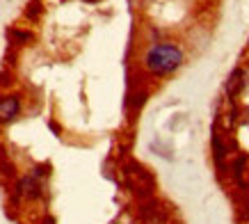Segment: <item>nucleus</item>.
Listing matches in <instances>:
<instances>
[{
    "label": "nucleus",
    "mask_w": 249,
    "mask_h": 224,
    "mask_svg": "<svg viewBox=\"0 0 249 224\" xmlns=\"http://www.w3.org/2000/svg\"><path fill=\"white\" fill-rule=\"evenodd\" d=\"M185 62V53L178 44H172V41H160V44H153L146 48L142 57V67L146 74L156 75V78H165V75H172L174 71H178Z\"/></svg>",
    "instance_id": "nucleus-1"
},
{
    "label": "nucleus",
    "mask_w": 249,
    "mask_h": 224,
    "mask_svg": "<svg viewBox=\"0 0 249 224\" xmlns=\"http://www.w3.org/2000/svg\"><path fill=\"white\" fill-rule=\"evenodd\" d=\"M48 165H37L35 169L23 174L16 181V197L25 199V202H37L46 192V179H48Z\"/></svg>",
    "instance_id": "nucleus-2"
},
{
    "label": "nucleus",
    "mask_w": 249,
    "mask_h": 224,
    "mask_svg": "<svg viewBox=\"0 0 249 224\" xmlns=\"http://www.w3.org/2000/svg\"><path fill=\"white\" fill-rule=\"evenodd\" d=\"M124 179H126L128 187L133 190V194H135L140 202L151 199L153 192H156L153 174L149 172L146 167H142L140 163H126V167H124Z\"/></svg>",
    "instance_id": "nucleus-3"
},
{
    "label": "nucleus",
    "mask_w": 249,
    "mask_h": 224,
    "mask_svg": "<svg viewBox=\"0 0 249 224\" xmlns=\"http://www.w3.org/2000/svg\"><path fill=\"white\" fill-rule=\"evenodd\" d=\"M137 220L142 224H172V215L165 204H160L156 197L144 199L137 206Z\"/></svg>",
    "instance_id": "nucleus-4"
},
{
    "label": "nucleus",
    "mask_w": 249,
    "mask_h": 224,
    "mask_svg": "<svg viewBox=\"0 0 249 224\" xmlns=\"http://www.w3.org/2000/svg\"><path fill=\"white\" fill-rule=\"evenodd\" d=\"M23 110V98L21 94H2L0 96V124H9L14 121Z\"/></svg>",
    "instance_id": "nucleus-5"
},
{
    "label": "nucleus",
    "mask_w": 249,
    "mask_h": 224,
    "mask_svg": "<svg viewBox=\"0 0 249 224\" xmlns=\"http://www.w3.org/2000/svg\"><path fill=\"white\" fill-rule=\"evenodd\" d=\"M213 153H215V163H217L219 172L224 174V172H227V156H229V149L224 147V142H222V135L217 133V126H213Z\"/></svg>",
    "instance_id": "nucleus-6"
},
{
    "label": "nucleus",
    "mask_w": 249,
    "mask_h": 224,
    "mask_svg": "<svg viewBox=\"0 0 249 224\" xmlns=\"http://www.w3.org/2000/svg\"><path fill=\"white\" fill-rule=\"evenodd\" d=\"M245 87V71L242 69H235L233 74L229 75V82H227V96L229 101H233V96L240 94V90Z\"/></svg>",
    "instance_id": "nucleus-7"
},
{
    "label": "nucleus",
    "mask_w": 249,
    "mask_h": 224,
    "mask_svg": "<svg viewBox=\"0 0 249 224\" xmlns=\"http://www.w3.org/2000/svg\"><path fill=\"white\" fill-rule=\"evenodd\" d=\"M9 39H12V44H28L32 35L25 30H9Z\"/></svg>",
    "instance_id": "nucleus-8"
},
{
    "label": "nucleus",
    "mask_w": 249,
    "mask_h": 224,
    "mask_svg": "<svg viewBox=\"0 0 249 224\" xmlns=\"http://www.w3.org/2000/svg\"><path fill=\"white\" fill-rule=\"evenodd\" d=\"M39 14H41V2H39V0H32L30 5H28V9H25V16H28L30 21H37Z\"/></svg>",
    "instance_id": "nucleus-9"
}]
</instances>
